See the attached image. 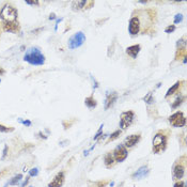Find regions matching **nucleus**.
I'll use <instances>...</instances> for the list:
<instances>
[{
	"label": "nucleus",
	"instance_id": "nucleus-1",
	"mask_svg": "<svg viewBox=\"0 0 187 187\" xmlns=\"http://www.w3.org/2000/svg\"><path fill=\"white\" fill-rule=\"evenodd\" d=\"M24 60L31 65H43L45 63V56L37 47H31L26 51Z\"/></svg>",
	"mask_w": 187,
	"mask_h": 187
},
{
	"label": "nucleus",
	"instance_id": "nucleus-2",
	"mask_svg": "<svg viewBox=\"0 0 187 187\" xmlns=\"http://www.w3.org/2000/svg\"><path fill=\"white\" fill-rule=\"evenodd\" d=\"M17 17H18L17 10L14 7L10 5V4L4 5L3 8L1 9V11H0V19L4 21V24L16 21Z\"/></svg>",
	"mask_w": 187,
	"mask_h": 187
},
{
	"label": "nucleus",
	"instance_id": "nucleus-3",
	"mask_svg": "<svg viewBox=\"0 0 187 187\" xmlns=\"http://www.w3.org/2000/svg\"><path fill=\"white\" fill-rule=\"evenodd\" d=\"M152 146H153V152L155 154H159L164 152L167 148V136L163 132H158L153 137Z\"/></svg>",
	"mask_w": 187,
	"mask_h": 187
},
{
	"label": "nucleus",
	"instance_id": "nucleus-4",
	"mask_svg": "<svg viewBox=\"0 0 187 187\" xmlns=\"http://www.w3.org/2000/svg\"><path fill=\"white\" fill-rule=\"evenodd\" d=\"M135 119V112L132 111V110H128V111H124L121 114L120 116V127L122 128L123 130H127L132 123L134 121Z\"/></svg>",
	"mask_w": 187,
	"mask_h": 187
},
{
	"label": "nucleus",
	"instance_id": "nucleus-5",
	"mask_svg": "<svg viewBox=\"0 0 187 187\" xmlns=\"http://www.w3.org/2000/svg\"><path fill=\"white\" fill-rule=\"evenodd\" d=\"M85 42V35L83 34V32L79 31L76 32L74 35L69 37V49H76L78 47H80L83 43Z\"/></svg>",
	"mask_w": 187,
	"mask_h": 187
},
{
	"label": "nucleus",
	"instance_id": "nucleus-6",
	"mask_svg": "<svg viewBox=\"0 0 187 187\" xmlns=\"http://www.w3.org/2000/svg\"><path fill=\"white\" fill-rule=\"evenodd\" d=\"M169 122L174 127H183L186 124V118L182 111H176L169 117Z\"/></svg>",
	"mask_w": 187,
	"mask_h": 187
},
{
	"label": "nucleus",
	"instance_id": "nucleus-7",
	"mask_svg": "<svg viewBox=\"0 0 187 187\" xmlns=\"http://www.w3.org/2000/svg\"><path fill=\"white\" fill-rule=\"evenodd\" d=\"M112 155H114V158L117 163H122V162H124L127 158L128 151H127V149L123 144H120V146H118L114 149Z\"/></svg>",
	"mask_w": 187,
	"mask_h": 187
},
{
	"label": "nucleus",
	"instance_id": "nucleus-8",
	"mask_svg": "<svg viewBox=\"0 0 187 187\" xmlns=\"http://www.w3.org/2000/svg\"><path fill=\"white\" fill-rule=\"evenodd\" d=\"M184 174H185V159H184V162L178 160V163H175V165L173 166V169H172L173 180L181 181V179L184 176Z\"/></svg>",
	"mask_w": 187,
	"mask_h": 187
},
{
	"label": "nucleus",
	"instance_id": "nucleus-9",
	"mask_svg": "<svg viewBox=\"0 0 187 187\" xmlns=\"http://www.w3.org/2000/svg\"><path fill=\"white\" fill-rule=\"evenodd\" d=\"M140 21H139L138 17H132L128 24V32L130 35H137L140 32Z\"/></svg>",
	"mask_w": 187,
	"mask_h": 187
},
{
	"label": "nucleus",
	"instance_id": "nucleus-10",
	"mask_svg": "<svg viewBox=\"0 0 187 187\" xmlns=\"http://www.w3.org/2000/svg\"><path fill=\"white\" fill-rule=\"evenodd\" d=\"M65 181V174L63 171L57 173V175L53 178V180L48 184V187H62Z\"/></svg>",
	"mask_w": 187,
	"mask_h": 187
},
{
	"label": "nucleus",
	"instance_id": "nucleus-11",
	"mask_svg": "<svg viewBox=\"0 0 187 187\" xmlns=\"http://www.w3.org/2000/svg\"><path fill=\"white\" fill-rule=\"evenodd\" d=\"M140 139H141L140 134L130 135V136H128V137H126L125 138L123 146H125V148H133V146H136V144L140 141Z\"/></svg>",
	"mask_w": 187,
	"mask_h": 187
},
{
	"label": "nucleus",
	"instance_id": "nucleus-12",
	"mask_svg": "<svg viewBox=\"0 0 187 187\" xmlns=\"http://www.w3.org/2000/svg\"><path fill=\"white\" fill-rule=\"evenodd\" d=\"M117 100H118V93L117 92L107 94V98L105 100V105H104V109L108 110L109 108H111L114 103L117 102Z\"/></svg>",
	"mask_w": 187,
	"mask_h": 187
},
{
	"label": "nucleus",
	"instance_id": "nucleus-13",
	"mask_svg": "<svg viewBox=\"0 0 187 187\" xmlns=\"http://www.w3.org/2000/svg\"><path fill=\"white\" fill-rule=\"evenodd\" d=\"M92 1H87V0H78V1H73L72 2V9L73 11H80L87 8L88 4H91Z\"/></svg>",
	"mask_w": 187,
	"mask_h": 187
},
{
	"label": "nucleus",
	"instance_id": "nucleus-14",
	"mask_svg": "<svg viewBox=\"0 0 187 187\" xmlns=\"http://www.w3.org/2000/svg\"><path fill=\"white\" fill-rule=\"evenodd\" d=\"M140 49H141V46L139 44L132 45V46H130V47L126 48V53H127L128 56H130L133 59H136L137 56H138V53H140Z\"/></svg>",
	"mask_w": 187,
	"mask_h": 187
},
{
	"label": "nucleus",
	"instance_id": "nucleus-15",
	"mask_svg": "<svg viewBox=\"0 0 187 187\" xmlns=\"http://www.w3.org/2000/svg\"><path fill=\"white\" fill-rule=\"evenodd\" d=\"M19 28V25H18V21H13V23H8V24L3 25V30L7 31V32H12L15 33L17 32V30Z\"/></svg>",
	"mask_w": 187,
	"mask_h": 187
},
{
	"label": "nucleus",
	"instance_id": "nucleus-16",
	"mask_svg": "<svg viewBox=\"0 0 187 187\" xmlns=\"http://www.w3.org/2000/svg\"><path fill=\"white\" fill-rule=\"evenodd\" d=\"M148 173H149V169H148V167L142 166V167H140L138 170L136 171L134 174H133V179L139 180V179H141V178H144Z\"/></svg>",
	"mask_w": 187,
	"mask_h": 187
},
{
	"label": "nucleus",
	"instance_id": "nucleus-17",
	"mask_svg": "<svg viewBox=\"0 0 187 187\" xmlns=\"http://www.w3.org/2000/svg\"><path fill=\"white\" fill-rule=\"evenodd\" d=\"M114 163H116V160L114 158L112 153H107L105 155V157H104V164H105V166L107 168H111L114 165Z\"/></svg>",
	"mask_w": 187,
	"mask_h": 187
},
{
	"label": "nucleus",
	"instance_id": "nucleus-18",
	"mask_svg": "<svg viewBox=\"0 0 187 187\" xmlns=\"http://www.w3.org/2000/svg\"><path fill=\"white\" fill-rule=\"evenodd\" d=\"M182 82H183V81H176V82H175L174 85H172L170 89L167 91V93H166V95H165V98H169L170 95H172V94H174L175 92L178 91V89L180 88V85H181V83H182Z\"/></svg>",
	"mask_w": 187,
	"mask_h": 187
},
{
	"label": "nucleus",
	"instance_id": "nucleus-19",
	"mask_svg": "<svg viewBox=\"0 0 187 187\" xmlns=\"http://www.w3.org/2000/svg\"><path fill=\"white\" fill-rule=\"evenodd\" d=\"M85 106H87L88 108H90V109L95 108L96 105H98V103H96V101H95V98H94L93 96H89V98H85Z\"/></svg>",
	"mask_w": 187,
	"mask_h": 187
},
{
	"label": "nucleus",
	"instance_id": "nucleus-20",
	"mask_svg": "<svg viewBox=\"0 0 187 187\" xmlns=\"http://www.w3.org/2000/svg\"><path fill=\"white\" fill-rule=\"evenodd\" d=\"M21 179H23V174H17V175H15L13 179L10 180L8 182V184L9 185H17V184L21 181Z\"/></svg>",
	"mask_w": 187,
	"mask_h": 187
},
{
	"label": "nucleus",
	"instance_id": "nucleus-21",
	"mask_svg": "<svg viewBox=\"0 0 187 187\" xmlns=\"http://www.w3.org/2000/svg\"><path fill=\"white\" fill-rule=\"evenodd\" d=\"M121 135V130H116L114 133H112V134L109 136V139H108V142H110V141H114V140H116L117 138H119V136Z\"/></svg>",
	"mask_w": 187,
	"mask_h": 187
},
{
	"label": "nucleus",
	"instance_id": "nucleus-22",
	"mask_svg": "<svg viewBox=\"0 0 187 187\" xmlns=\"http://www.w3.org/2000/svg\"><path fill=\"white\" fill-rule=\"evenodd\" d=\"M183 101H184V98H182V96H179V98H176L174 101V103L172 104V108H178L182 103H183Z\"/></svg>",
	"mask_w": 187,
	"mask_h": 187
},
{
	"label": "nucleus",
	"instance_id": "nucleus-23",
	"mask_svg": "<svg viewBox=\"0 0 187 187\" xmlns=\"http://www.w3.org/2000/svg\"><path fill=\"white\" fill-rule=\"evenodd\" d=\"M13 130H14L13 127H8V126H4L2 124H0V132L1 133H11Z\"/></svg>",
	"mask_w": 187,
	"mask_h": 187
},
{
	"label": "nucleus",
	"instance_id": "nucleus-24",
	"mask_svg": "<svg viewBox=\"0 0 187 187\" xmlns=\"http://www.w3.org/2000/svg\"><path fill=\"white\" fill-rule=\"evenodd\" d=\"M143 100H144V101L148 103V104H152V103L154 102V100H153V96H152V93H149L146 96V98H143Z\"/></svg>",
	"mask_w": 187,
	"mask_h": 187
},
{
	"label": "nucleus",
	"instance_id": "nucleus-25",
	"mask_svg": "<svg viewBox=\"0 0 187 187\" xmlns=\"http://www.w3.org/2000/svg\"><path fill=\"white\" fill-rule=\"evenodd\" d=\"M39 174V169L37 168H32L29 170V175L30 176H37Z\"/></svg>",
	"mask_w": 187,
	"mask_h": 187
},
{
	"label": "nucleus",
	"instance_id": "nucleus-26",
	"mask_svg": "<svg viewBox=\"0 0 187 187\" xmlns=\"http://www.w3.org/2000/svg\"><path fill=\"white\" fill-rule=\"evenodd\" d=\"M183 21V15L182 14H176L174 16V24H179Z\"/></svg>",
	"mask_w": 187,
	"mask_h": 187
},
{
	"label": "nucleus",
	"instance_id": "nucleus-27",
	"mask_svg": "<svg viewBox=\"0 0 187 187\" xmlns=\"http://www.w3.org/2000/svg\"><path fill=\"white\" fill-rule=\"evenodd\" d=\"M174 30H175L174 25H170V26H168V27L165 29V32H166V33H171V32H173Z\"/></svg>",
	"mask_w": 187,
	"mask_h": 187
},
{
	"label": "nucleus",
	"instance_id": "nucleus-28",
	"mask_svg": "<svg viewBox=\"0 0 187 187\" xmlns=\"http://www.w3.org/2000/svg\"><path fill=\"white\" fill-rule=\"evenodd\" d=\"M18 121H19L21 124H24V125H26V126H31V124H32L31 121H29V120H21V119H19Z\"/></svg>",
	"mask_w": 187,
	"mask_h": 187
},
{
	"label": "nucleus",
	"instance_id": "nucleus-29",
	"mask_svg": "<svg viewBox=\"0 0 187 187\" xmlns=\"http://www.w3.org/2000/svg\"><path fill=\"white\" fill-rule=\"evenodd\" d=\"M25 2H26V4H29V5H39L40 4V2L37 0H34V1H29V0H27Z\"/></svg>",
	"mask_w": 187,
	"mask_h": 187
},
{
	"label": "nucleus",
	"instance_id": "nucleus-30",
	"mask_svg": "<svg viewBox=\"0 0 187 187\" xmlns=\"http://www.w3.org/2000/svg\"><path fill=\"white\" fill-rule=\"evenodd\" d=\"M173 187H186V185H185V182L179 181V182H176V183L174 184V186Z\"/></svg>",
	"mask_w": 187,
	"mask_h": 187
},
{
	"label": "nucleus",
	"instance_id": "nucleus-31",
	"mask_svg": "<svg viewBox=\"0 0 187 187\" xmlns=\"http://www.w3.org/2000/svg\"><path fill=\"white\" fill-rule=\"evenodd\" d=\"M182 45H183V46H185V45H186L185 39H181V40H179V41H178V47H180V48H181V46H182Z\"/></svg>",
	"mask_w": 187,
	"mask_h": 187
},
{
	"label": "nucleus",
	"instance_id": "nucleus-32",
	"mask_svg": "<svg viewBox=\"0 0 187 187\" xmlns=\"http://www.w3.org/2000/svg\"><path fill=\"white\" fill-rule=\"evenodd\" d=\"M7 155H8V146L5 144V146H4V149H3V154H2V156H1V159L5 158Z\"/></svg>",
	"mask_w": 187,
	"mask_h": 187
},
{
	"label": "nucleus",
	"instance_id": "nucleus-33",
	"mask_svg": "<svg viewBox=\"0 0 187 187\" xmlns=\"http://www.w3.org/2000/svg\"><path fill=\"white\" fill-rule=\"evenodd\" d=\"M28 182H29V176H27V178H26V180H25L24 182L21 183V187H25V186H26V185H27V184H28Z\"/></svg>",
	"mask_w": 187,
	"mask_h": 187
},
{
	"label": "nucleus",
	"instance_id": "nucleus-34",
	"mask_svg": "<svg viewBox=\"0 0 187 187\" xmlns=\"http://www.w3.org/2000/svg\"><path fill=\"white\" fill-rule=\"evenodd\" d=\"M49 19H50V21H51V19H53H53H56V16H55V14H53H53H50Z\"/></svg>",
	"mask_w": 187,
	"mask_h": 187
},
{
	"label": "nucleus",
	"instance_id": "nucleus-35",
	"mask_svg": "<svg viewBox=\"0 0 187 187\" xmlns=\"http://www.w3.org/2000/svg\"><path fill=\"white\" fill-rule=\"evenodd\" d=\"M39 135H40V137H41V138H43V139H47V136H44V135L42 134L41 132L39 133Z\"/></svg>",
	"mask_w": 187,
	"mask_h": 187
},
{
	"label": "nucleus",
	"instance_id": "nucleus-36",
	"mask_svg": "<svg viewBox=\"0 0 187 187\" xmlns=\"http://www.w3.org/2000/svg\"><path fill=\"white\" fill-rule=\"evenodd\" d=\"M4 73H5V71H4L3 69H0V76H1V75H3Z\"/></svg>",
	"mask_w": 187,
	"mask_h": 187
},
{
	"label": "nucleus",
	"instance_id": "nucleus-37",
	"mask_svg": "<svg viewBox=\"0 0 187 187\" xmlns=\"http://www.w3.org/2000/svg\"><path fill=\"white\" fill-rule=\"evenodd\" d=\"M0 82H1V78H0Z\"/></svg>",
	"mask_w": 187,
	"mask_h": 187
},
{
	"label": "nucleus",
	"instance_id": "nucleus-38",
	"mask_svg": "<svg viewBox=\"0 0 187 187\" xmlns=\"http://www.w3.org/2000/svg\"><path fill=\"white\" fill-rule=\"evenodd\" d=\"M28 187H32V186H28Z\"/></svg>",
	"mask_w": 187,
	"mask_h": 187
}]
</instances>
